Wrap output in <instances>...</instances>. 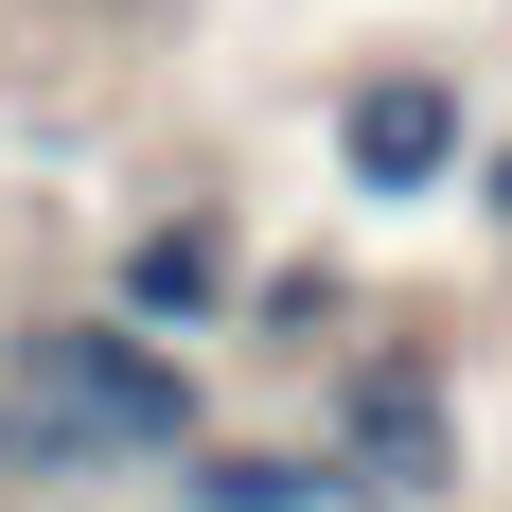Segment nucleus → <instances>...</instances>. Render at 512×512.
<instances>
[{
    "label": "nucleus",
    "instance_id": "obj_1",
    "mask_svg": "<svg viewBox=\"0 0 512 512\" xmlns=\"http://www.w3.org/2000/svg\"><path fill=\"white\" fill-rule=\"evenodd\" d=\"M0 442L36 477H89V460H177L195 442V371L159 354V336H124V318H53L36 371H18V407H0Z\"/></svg>",
    "mask_w": 512,
    "mask_h": 512
},
{
    "label": "nucleus",
    "instance_id": "obj_2",
    "mask_svg": "<svg viewBox=\"0 0 512 512\" xmlns=\"http://www.w3.org/2000/svg\"><path fill=\"white\" fill-rule=\"evenodd\" d=\"M336 442H354V495H442V477H460V407H442L424 354H371L354 389H336Z\"/></svg>",
    "mask_w": 512,
    "mask_h": 512
},
{
    "label": "nucleus",
    "instance_id": "obj_3",
    "mask_svg": "<svg viewBox=\"0 0 512 512\" xmlns=\"http://www.w3.org/2000/svg\"><path fill=\"white\" fill-rule=\"evenodd\" d=\"M336 159H354V195H442V177L477 159V124H460L442 71H371V89L336 106Z\"/></svg>",
    "mask_w": 512,
    "mask_h": 512
},
{
    "label": "nucleus",
    "instance_id": "obj_4",
    "mask_svg": "<svg viewBox=\"0 0 512 512\" xmlns=\"http://www.w3.org/2000/svg\"><path fill=\"white\" fill-rule=\"evenodd\" d=\"M212 301H230V248L212 230H142L124 248V336H195Z\"/></svg>",
    "mask_w": 512,
    "mask_h": 512
},
{
    "label": "nucleus",
    "instance_id": "obj_5",
    "mask_svg": "<svg viewBox=\"0 0 512 512\" xmlns=\"http://www.w3.org/2000/svg\"><path fill=\"white\" fill-rule=\"evenodd\" d=\"M177 512H371L336 460H177Z\"/></svg>",
    "mask_w": 512,
    "mask_h": 512
},
{
    "label": "nucleus",
    "instance_id": "obj_6",
    "mask_svg": "<svg viewBox=\"0 0 512 512\" xmlns=\"http://www.w3.org/2000/svg\"><path fill=\"white\" fill-rule=\"evenodd\" d=\"M495 230H512V159H495Z\"/></svg>",
    "mask_w": 512,
    "mask_h": 512
}]
</instances>
